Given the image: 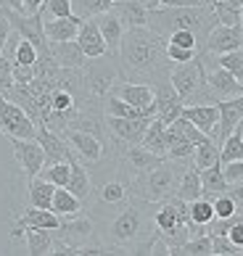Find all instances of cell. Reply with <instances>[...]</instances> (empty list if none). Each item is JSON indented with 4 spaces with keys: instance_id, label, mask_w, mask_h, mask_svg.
Instances as JSON below:
<instances>
[{
    "instance_id": "obj_35",
    "label": "cell",
    "mask_w": 243,
    "mask_h": 256,
    "mask_svg": "<svg viewBox=\"0 0 243 256\" xmlns=\"http://www.w3.org/2000/svg\"><path fill=\"white\" fill-rule=\"evenodd\" d=\"M116 0H72V6H74V14L82 16V18H92V16H98V14H106L114 8Z\"/></svg>"
},
{
    "instance_id": "obj_29",
    "label": "cell",
    "mask_w": 243,
    "mask_h": 256,
    "mask_svg": "<svg viewBox=\"0 0 243 256\" xmlns=\"http://www.w3.org/2000/svg\"><path fill=\"white\" fill-rule=\"evenodd\" d=\"M143 146L148 150H154V154L166 158V150H170V143H166V122H162L158 116L151 119L148 132H146V138H143Z\"/></svg>"
},
{
    "instance_id": "obj_42",
    "label": "cell",
    "mask_w": 243,
    "mask_h": 256,
    "mask_svg": "<svg viewBox=\"0 0 243 256\" xmlns=\"http://www.w3.org/2000/svg\"><path fill=\"white\" fill-rule=\"evenodd\" d=\"M42 14H48L50 18H64V16L74 14V6H72V0H45Z\"/></svg>"
},
{
    "instance_id": "obj_3",
    "label": "cell",
    "mask_w": 243,
    "mask_h": 256,
    "mask_svg": "<svg viewBox=\"0 0 243 256\" xmlns=\"http://www.w3.org/2000/svg\"><path fill=\"white\" fill-rule=\"evenodd\" d=\"M217 24L220 22H217V14H214V6H185V8L162 6L156 11H151V22H148V26L162 37H170L177 30L196 32L201 40V50L206 48V37Z\"/></svg>"
},
{
    "instance_id": "obj_22",
    "label": "cell",
    "mask_w": 243,
    "mask_h": 256,
    "mask_svg": "<svg viewBox=\"0 0 243 256\" xmlns=\"http://www.w3.org/2000/svg\"><path fill=\"white\" fill-rule=\"evenodd\" d=\"M50 53L66 69H82L88 64V56L82 50V45L77 40H64V42H50Z\"/></svg>"
},
{
    "instance_id": "obj_33",
    "label": "cell",
    "mask_w": 243,
    "mask_h": 256,
    "mask_svg": "<svg viewBox=\"0 0 243 256\" xmlns=\"http://www.w3.org/2000/svg\"><path fill=\"white\" fill-rule=\"evenodd\" d=\"M214 246H212V235H196L188 243H182L180 248L174 251V256H212Z\"/></svg>"
},
{
    "instance_id": "obj_46",
    "label": "cell",
    "mask_w": 243,
    "mask_h": 256,
    "mask_svg": "<svg viewBox=\"0 0 243 256\" xmlns=\"http://www.w3.org/2000/svg\"><path fill=\"white\" fill-rule=\"evenodd\" d=\"M32 80H34V66L14 64V82H18V84H30Z\"/></svg>"
},
{
    "instance_id": "obj_41",
    "label": "cell",
    "mask_w": 243,
    "mask_h": 256,
    "mask_svg": "<svg viewBox=\"0 0 243 256\" xmlns=\"http://www.w3.org/2000/svg\"><path fill=\"white\" fill-rule=\"evenodd\" d=\"M217 61L225 66V69H230V72L243 82V48L230 50V53H222V56H217Z\"/></svg>"
},
{
    "instance_id": "obj_8",
    "label": "cell",
    "mask_w": 243,
    "mask_h": 256,
    "mask_svg": "<svg viewBox=\"0 0 243 256\" xmlns=\"http://www.w3.org/2000/svg\"><path fill=\"white\" fill-rule=\"evenodd\" d=\"M0 132L6 138H26V140L37 138V122L3 92H0Z\"/></svg>"
},
{
    "instance_id": "obj_49",
    "label": "cell",
    "mask_w": 243,
    "mask_h": 256,
    "mask_svg": "<svg viewBox=\"0 0 243 256\" xmlns=\"http://www.w3.org/2000/svg\"><path fill=\"white\" fill-rule=\"evenodd\" d=\"M140 3H143V6L148 8V11H156V8H162L164 0H140Z\"/></svg>"
},
{
    "instance_id": "obj_27",
    "label": "cell",
    "mask_w": 243,
    "mask_h": 256,
    "mask_svg": "<svg viewBox=\"0 0 243 256\" xmlns=\"http://www.w3.org/2000/svg\"><path fill=\"white\" fill-rule=\"evenodd\" d=\"M201 182H204V196L212 198V201L217 196L230 190V182H228L225 172H222V164H214V166L201 169Z\"/></svg>"
},
{
    "instance_id": "obj_44",
    "label": "cell",
    "mask_w": 243,
    "mask_h": 256,
    "mask_svg": "<svg viewBox=\"0 0 243 256\" xmlns=\"http://www.w3.org/2000/svg\"><path fill=\"white\" fill-rule=\"evenodd\" d=\"M166 56L174 61V64H185V61H193L198 50L193 48H182V45H174V42H166Z\"/></svg>"
},
{
    "instance_id": "obj_18",
    "label": "cell",
    "mask_w": 243,
    "mask_h": 256,
    "mask_svg": "<svg viewBox=\"0 0 243 256\" xmlns=\"http://www.w3.org/2000/svg\"><path fill=\"white\" fill-rule=\"evenodd\" d=\"M77 42L82 45V50H85L88 58H98V56L111 53L106 37H104V32H100V26H98V22H96V16L85 18V24H82V30H80V34H77Z\"/></svg>"
},
{
    "instance_id": "obj_32",
    "label": "cell",
    "mask_w": 243,
    "mask_h": 256,
    "mask_svg": "<svg viewBox=\"0 0 243 256\" xmlns=\"http://www.w3.org/2000/svg\"><path fill=\"white\" fill-rule=\"evenodd\" d=\"M214 220H217V212H214V201L206 196L196 198L190 201V222L193 224H201V227H209Z\"/></svg>"
},
{
    "instance_id": "obj_24",
    "label": "cell",
    "mask_w": 243,
    "mask_h": 256,
    "mask_svg": "<svg viewBox=\"0 0 243 256\" xmlns=\"http://www.w3.org/2000/svg\"><path fill=\"white\" fill-rule=\"evenodd\" d=\"M69 190L77 196V198H82V201L88 204V198L92 196V174H90V169H88V164L85 161H80V158H74L72 161V177H69Z\"/></svg>"
},
{
    "instance_id": "obj_2",
    "label": "cell",
    "mask_w": 243,
    "mask_h": 256,
    "mask_svg": "<svg viewBox=\"0 0 243 256\" xmlns=\"http://www.w3.org/2000/svg\"><path fill=\"white\" fill-rule=\"evenodd\" d=\"M119 64L124 72V80H140L156 84L170 80L174 61L166 56V37L154 32L151 26H132L122 37L119 45Z\"/></svg>"
},
{
    "instance_id": "obj_13",
    "label": "cell",
    "mask_w": 243,
    "mask_h": 256,
    "mask_svg": "<svg viewBox=\"0 0 243 256\" xmlns=\"http://www.w3.org/2000/svg\"><path fill=\"white\" fill-rule=\"evenodd\" d=\"M156 90V116L166 122V124H172L177 116H182V108H185V100L182 96L174 90L172 80H162L154 84Z\"/></svg>"
},
{
    "instance_id": "obj_12",
    "label": "cell",
    "mask_w": 243,
    "mask_h": 256,
    "mask_svg": "<svg viewBox=\"0 0 243 256\" xmlns=\"http://www.w3.org/2000/svg\"><path fill=\"white\" fill-rule=\"evenodd\" d=\"M130 196H132L130 193V177L116 172V177H108L104 182H98V188L88 198V206H119V204L130 201Z\"/></svg>"
},
{
    "instance_id": "obj_47",
    "label": "cell",
    "mask_w": 243,
    "mask_h": 256,
    "mask_svg": "<svg viewBox=\"0 0 243 256\" xmlns=\"http://www.w3.org/2000/svg\"><path fill=\"white\" fill-rule=\"evenodd\" d=\"M162 6L166 8H185V6H209L206 0H164Z\"/></svg>"
},
{
    "instance_id": "obj_50",
    "label": "cell",
    "mask_w": 243,
    "mask_h": 256,
    "mask_svg": "<svg viewBox=\"0 0 243 256\" xmlns=\"http://www.w3.org/2000/svg\"><path fill=\"white\" fill-rule=\"evenodd\" d=\"M240 16H243V8H240Z\"/></svg>"
},
{
    "instance_id": "obj_15",
    "label": "cell",
    "mask_w": 243,
    "mask_h": 256,
    "mask_svg": "<svg viewBox=\"0 0 243 256\" xmlns=\"http://www.w3.org/2000/svg\"><path fill=\"white\" fill-rule=\"evenodd\" d=\"M243 48V24L238 26H228V24H217L206 37V53L214 56H222V53H230V50H238Z\"/></svg>"
},
{
    "instance_id": "obj_14",
    "label": "cell",
    "mask_w": 243,
    "mask_h": 256,
    "mask_svg": "<svg viewBox=\"0 0 243 256\" xmlns=\"http://www.w3.org/2000/svg\"><path fill=\"white\" fill-rule=\"evenodd\" d=\"M37 140L42 143L45 148V164H58V161H74L72 146L66 143V138L53 132L48 124H37Z\"/></svg>"
},
{
    "instance_id": "obj_4",
    "label": "cell",
    "mask_w": 243,
    "mask_h": 256,
    "mask_svg": "<svg viewBox=\"0 0 243 256\" xmlns=\"http://www.w3.org/2000/svg\"><path fill=\"white\" fill-rule=\"evenodd\" d=\"M180 164L182 161L164 158L151 172L135 174L130 180V193L135 198H143V201H151V204H162L166 198L177 196V185H180V174H182Z\"/></svg>"
},
{
    "instance_id": "obj_39",
    "label": "cell",
    "mask_w": 243,
    "mask_h": 256,
    "mask_svg": "<svg viewBox=\"0 0 243 256\" xmlns=\"http://www.w3.org/2000/svg\"><path fill=\"white\" fill-rule=\"evenodd\" d=\"M170 127H174V130L180 132L182 138H188V140H193V143H204V140H209V135H206V132H201V130L196 127V124H193L190 119H185V116H177V119L172 122Z\"/></svg>"
},
{
    "instance_id": "obj_5",
    "label": "cell",
    "mask_w": 243,
    "mask_h": 256,
    "mask_svg": "<svg viewBox=\"0 0 243 256\" xmlns=\"http://www.w3.org/2000/svg\"><path fill=\"white\" fill-rule=\"evenodd\" d=\"M170 80L174 84V90L182 96L185 106H196V103H217L214 92L206 82V66H204L201 56H196L193 61L174 64Z\"/></svg>"
},
{
    "instance_id": "obj_45",
    "label": "cell",
    "mask_w": 243,
    "mask_h": 256,
    "mask_svg": "<svg viewBox=\"0 0 243 256\" xmlns=\"http://www.w3.org/2000/svg\"><path fill=\"white\" fill-rule=\"evenodd\" d=\"M222 172H225L230 185H240L243 182V161H230V164H222Z\"/></svg>"
},
{
    "instance_id": "obj_10",
    "label": "cell",
    "mask_w": 243,
    "mask_h": 256,
    "mask_svg": "<svg viewBox=\"0 0 243 256\" xmlns=\"http://www.w3.org/2000/svg\"><path fill=\"white\" fill-rule=\"evenodd\" d=\"M56 238L77 246V248H82V246H88V243H98V227H96L92 214L80 212L74 216H64L61 227L56 230Z\"/></svg>"
},
{
    "instance_id": "obj_37",
    "label": "cell",
    "mask_w": 243,
    "mask_h": 256,
    "mask_svg": "<svg viewBox=\"0 0 243 256\" xmlns=\"http://www.w3.org/2000/svg\"><path fill=\"white\" fill-rule=\"evenodd\" d=\"M214 14H217V22H220V24H228V26H238V24H243L240 8L230 6L228 0H217V3H214Z\"/></svg>"
},
{
    "instance_id": "obj_23",
    "label": "cell",
    "mask_w": 243,
    "mask_h": 256,
    "mask_svg": "<svg viewBox=\"0 0 243 256\" xmlns=\"http://www.w3.org/2000/svg\"><path fill=\"white\" fill-rule=\"evenodd\" d=\"M96 22L100 26V32H104L106 37V42H108V50L111 53H119V45H122V37H124L127 32V26L124 22L114 14V11H106V14H98L96 16Z\"/></svg>"
},
{
    "instance_id": "obj_40",
    "label": "cell",
    "mask_w": 243,
    "mask_h": 256,
    "mask_svg": "<svg viewBox=\"0 0 243 256\" xmlns=\"http://www.w3.org/2000/svg\"><path fill=\"white\" fill-rule=\"evenodd\" d=\"M214 212H217V220H230V216H238V201L230 193H222L214 198Z\"/></svg>"
},
{
    "instance_id": "obj_26",
    "label": "cell",
    "mask_w": 243,
    "mask_h": 256,
    "mask_svg": "<svg viewBox=\"0 0 243 256\" xmlns=\"http://www.w3.org/2000/svg\"><path fill=\"white\" fill-rule=\"evenodd\" d=\"M53 196H56V185L48 182V180H42L40 174L26 182V198H30V206L53 208Z\"/></svg>"
},
{
    "instance_id": "obj_7",
    "label": "cell",
    "mask_w": 243,
    "mask_h": 256,
    "mask_svg": "<svg viewBox=\"0 0 243 256\" xmlns=\"http://www.w3.org/2000/svg\"><path fill=\"white\" fill-rule=\"evenodd\" d=\"M82 74H85L88 90L96 98H106L108 92L116 88V82L124 80V72H122V64H119L116 53H106V56H98V58H88V64L82 66Z\"/></svg>"
},
{
    "instance_id": "obj_36",
    "label": "cell",
    "mask_w": 243,
    "mask_h": 256,
    "mask_svg": "<svg viewBox=\"0 0 243 256\" xmlns=\"http://www.w3.org/2000/svg\"><path fill=\"white\" fill-rule=\"evenodd\" d=\"M222 164H230V161H243V135L240 132H232V135L222 143Z\"/></svg>"
},
{
    "instance_id": "obj_30",
    "label": "cell",
    "mask_w": 243,
    "mask_h": 256,
    "mask_svg": "<svg viewBox=\"0 0 243 256\" xmlns=\"http://www.w3.org/2000/svg\"><path fill=\"white\" fill-rule=\"evenodd\" d=\"M82 206H85V201L74 196L66 185H64V188H56V196H53V212H56V214L74 216V214L82 212Z\"/></svg>"
},
{
    "instance_id": "obj_6",
    "label": "cell",
    "mask_w": 243,
    "mask_h": 256,
    "mask_svg": "<svg viewBox=\"0 0 243 256\" xmlns=\"http://www.w3.org/2000/svg\"><path fill=\"white\" fill-rule=\"evenodd\" d=\"M58 135L66 138L74 156L80 161H85L88 169H100L106 161H116V154H114V148H111L106 135H98V132H90V130H80V127H66Z\"/></svg>"
},
{
    "instance_id": "obj_43",
    "label": "cell",
    "mask_w": 243,
    "mask_h": 256,
    "mask_svg": "<svg viewBox=\"0 0 243 256\" xmlns=\"http://www.w3.org/2000/svg\"><path fill=\"white\" fill-rule=\"evenodd\" d=\"M212 246H214V256H232V254H243L228 235H212Z\"/></svg>"
},
{
    "instance_id": "obj_20",
    "label": "cell",
    "mask_w": 243,
    "mask_h": 256,
    "mask_svg": "<svg viewBox=\"0 0 243 256\" xmlns=\"http://www.w3.org/2000/svg\"><path fill=\"white\" fill-rule=\"evenodd\" d=\"M18 220V227H42V230H58L61 222H64V216L61 214H56L53 208H40V206H30V208H24L22 214L16 216Z\"/></svg>"
},
{
    "instance_id": "obj_28",
    "label": "cell",
    "mask_w": 243,
    "mask_h": 256,
    "mask_svg": "<svg viewBox=\"0 0 243 256\" xmlns=\"http://www.w3.org/2000/svg\"><path fill=\"white\" fill-rule=\"evenodd\" d=\"M177 196L185 198V201H196V198L204 196V182H201V169L198 166H185L180 174V185H177Z\"/></svg>"
},
{
    "instance_id": "obj_9",
    "label": "cell",
    "mask_w": 243,
    "mask_h": 256,
    "mask_svg": "<svg viewBox=\"0 0 243 256\" xmlns=\"http://www.w3.org/2000/svg\"><path fill=\"white\" fill-rule=\"evenodd\" d=\"M151 119L140 116V119H127V116H106V135L111 146H132L143 143L146 132Z\"/></svg>"
},
{
    "instance_id": "obj_38",
    "label": "cell",
    "mask_w": 243,
    "mask_h": 256,
    "mask_svg": "<svg viewBox=\"0 0 243 256\" xmlns=\"http://www.w3.org/2000/svg\"><path fill=\"white\" fill-rule=\"evenodd\" d=\"M37 58H40V50L34 48V42L26 40V37H22V40H18V48H16V53H14V64L34 66Z\"/></svg>"
},
{
    "instance_id": "obj_11",
    "label": "cell",
    "mask_w": 243,
    "mask_h": 256,
    "mask_svg": "<svg viewBox=\"0 0 243 256\" xmlns=\"http://www.w3.org/2000/svg\"><path fill=\"white\" fill-rule=\"evenodd\" d=\"M8 143L14 148V156L18 161V166H22V172L26 177V182L34 180L37 174L42 172L45 166V148L40 140H26V138H8Z\"/></svg>"
},
{
    "instance_id": "obj_16",
    "label": "cell",
    "mask_w": 243,
    "mask_h": 256,
    "mask_svg": "<svg viewBox=\"0 0 243 256\" xmlns=\"http://www.w3.org/2000/svg\"><path fill=\"white\" fill-rule=\"evenodd\" d=\"M220 106V132H217V143L222 146L225 140L238 130L240 119H243V92L236 98H225V100H217Z\"/></svg>"
},
{
    "instance_id": "obj_48",
    "label": "cell",
    "mask_w": 243,
    "mask_h": 256,
    "mask_svg": "<svg viewBox=\"0 0 243 256\" xmlns=\"http://www.w3.org/2000/svg\"><path fill=\"white\" fill-rule=\"evenodd\" d=\"M42 6H45V0H24V11L34 16V14H40L42 11Z\"/></svg>"
},
{
    "instance_id": "obj_21",
    "label": "cell",
    "mask_w": 243,
    "mask_h": 256,
    "mask_svg": "<svg viewBox=\"0 0 243 256\" xmlns=\"http://www.w3.org/2000/svg\"><path fill=\"white\" fill-rule=\"evenodd\" d=\"M111 11L124 22L127 30H132V26H148V22H151V11L140 0H116Z\"/></svg>"
},
{
    "instance_id": "obj_1",
    "label": "cell",
    "mask_w": 243,
    "mask_h": 256,
    "mask_svg": "<svg viewBox=\"0 0 243 256\" xmlns=\"http://www.w3.org/2000/svg\"><path fill=\"white\" fill-rule=\"evenodd\" d=\"M156 206L130 196L119 206H88L98 227V240L108 254H151L156 230Z\"/></svg>"
},
{
    "instance_id": "obj_34",
    "label": "cell",
    "mask_w": 243,
    "mask_h": 256,
    "mask_svg": "<svg viewBox=\"0 0 243 256\" xmlns=\"http://www.w3.org/2000/svg\"><path fill=\"white\" fill-rule=\"evenodd\" d=\"M42 180L53 182L56 188H64L69 185V177H72V161H58V164H45L42 172H40Z\"/></svg>"
},
{
    "instance_id": "obj_17",
    "label": "cell",
    "mask_w": 243,
    "mask_h": 256,
    "mask_svg": "<svg viewBox=\"0 0 243 256\" xmlns=\"http://www.w3.org/2000/svg\"><path fill=\"white\" fill-rule=\"evenodd\" d=\"M182 116L190 119L201 132H206L209 138L217 140V132H220V106L217 103H196V106H185Z\"/></svg>"
},
{
    "instance_id": "obj_31",
    "label": "cell",
    "mask_w": 243,
    "mask_h": 256,
    "mask_svg": "<svg viewBox=\"0 0 243 256\" xmlns=\"http://www.w3.org/2000/svg\"><path fill=\"white\" fill-rule=\"evenodd\" d=\"M220 154H222V146H220L214 138H209V140H204V143L196 146L193 164L198 166V169H206V166H214V164H222Z\"/></svg>"
},
{
    "instance_id": "obj_19",
    "label": "cell",
    "mask_w": 243,
    "mask_h": 256,
    "mask_svg": "<svg viewBox=\"0 0 243 256\" xmlns=\"http://www.w3.org/2000/svg\"><path fill=\"white\" fill-rule=\"evenodd\" d=\"M82 24H85V18L72 14V16H64V18H48V22L42 24V30H45L48 42H64V40H77Z\"/></svg>"
},
{
    "instance_id": "obj_25",
    "label": "cell",
    "mask_w": 243,
    "mask_h": 256,
    "mask_svg": "<svg viewBox=\"0 0 243 256\" xmlns=\"http://www.w3.org/2000/svg\"><path fill=\"white\" fill-rule=\"evenodd\" d=\"M24 240H26V254H32V256L53 254L56 232L42 230V227H24Z\"/></svg>"
}]
</instances>
